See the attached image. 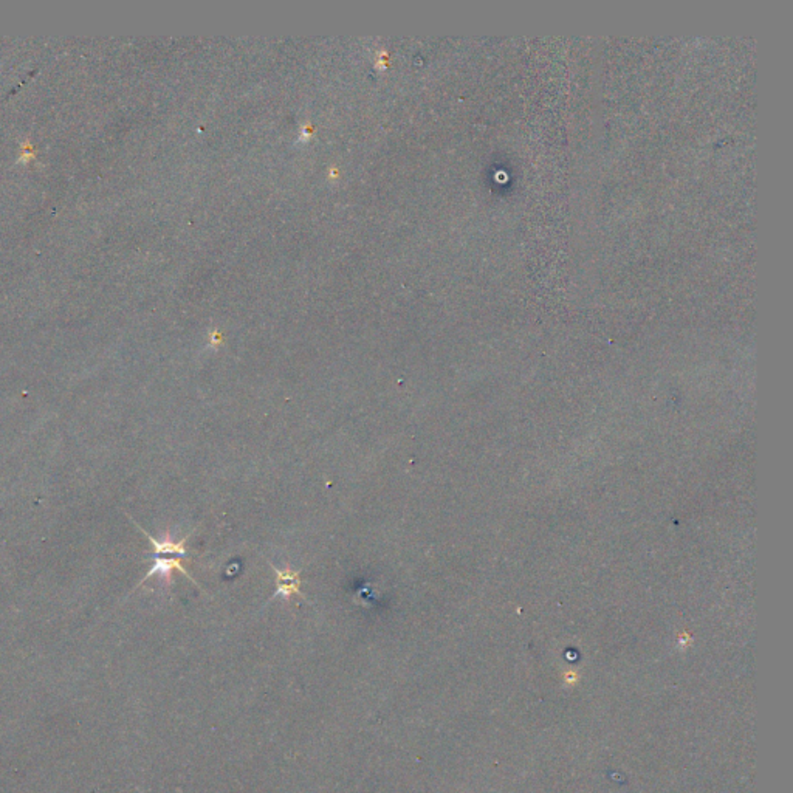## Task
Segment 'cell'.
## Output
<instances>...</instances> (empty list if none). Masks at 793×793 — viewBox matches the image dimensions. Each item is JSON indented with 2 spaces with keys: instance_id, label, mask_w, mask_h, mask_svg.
I'll return each mask as SVG.
<instances>
[{
  "instance_id": "1",
  "label": "cell",
  "mask_w": 793,
  "mask_h": 793,
  "mask_svg": "<svg viewBox=\"0 0 793 793\" xmlns=\"http://www.w3.org/2000/svg\"><path fill=\"white\" fill-rule=\"evenodd\" d=\"M273 570L276 572V592L273 598L276 597H282V598H290L292 595H301L302 598L304 594L301 592V572L299 570H292V569H285V570H279L276 565L272 564Z\"/></svg>"
},
{
  "instance_id": "2",
  "label": "cell",
  "mask_w": 793,
  "mask_h": 793,
  "mask_svg": "<svg viewBox=\"0 0 793 793\" xmlns=\"http://www.w3.org/2000/svg\"><path fill=\"white\" fill-rule=\"evenodd\" d=\"M174 569L180 570L189 581H193L194 585H197L196 580H194L193 577H191V575L188 573V570H186L185 568H183L181 563H180V560H177V558H164V556H160V555H155V560H154L152 569L146 573V577L143 578L142 582H139V585H143V582H144L146 580L152 578L154 575H161L163 578H166V580H168V578L171 577V572H172Z\"/></svg>"
},
{
  "instance_id": "3",
  "label": "cell",
  "mask_w": 793,
  "mask_h": 793,
  "mask_svg": "<svg viewBox=\"0 0 793 793\" xmlns=\"http://www.w3.org/2000/svg\"><path fill=\"white\" fill-rule=\"evenodd\" d=\"M135 526H137L138 530H142V531H143V533L147 536V539H149V543L154 545V552H155V555H160V556H163V555L186 556V555H188V553H186V548H185V544H186L188 536H186V538H183V539H180L179 543H174V541H171V539H164V541H159V539L152 538L149 533H147L146 530H143L142 527H139V526L137 524V522H135Z\"/></svg>"
}]
</instances>
